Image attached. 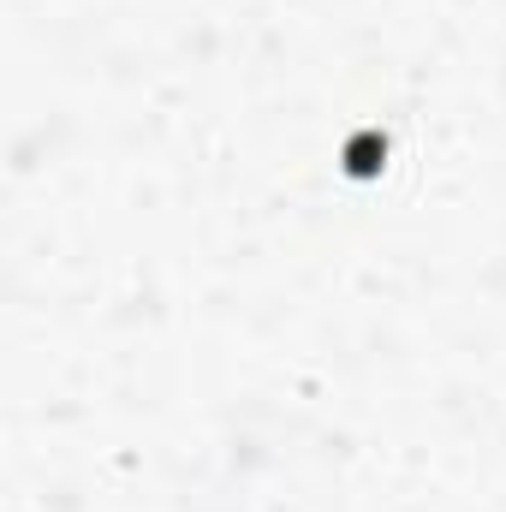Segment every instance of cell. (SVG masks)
Segmentation results:
<instances>
[{"instance_id": "1", "label": "cell", "mask_w": 506, "mask_h": 512, "mask_svg": "<svg viewBox=\"0 0 506 512\" xmlns=\"http://www.w3.org/2000/svg\"><path fill=\"white\" fill-rule=\"evenodd\" d=\"M381 161H387V143H381L376 131H358V137L346 143V167H352L358 179H370V173H381Z\"/></svg>"}]
</instances>
